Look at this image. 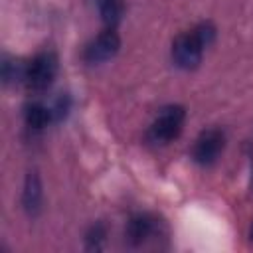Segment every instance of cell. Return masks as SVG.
Returning a JSON list of instances; mask_svg holds the SVG:
<instances>
[{"label": "cell", "mask_w": 253, "mask_h": 253, "mask_svg": "<svg viewBox=\"0 0 253 253\" xmlns=\"http://www.w3.org/2000/svg\"><path fill=\"white\" fill-rule=\"evenodd\" d=\"M213 26L210 22H202L192 32L180 34L172 43V59L180 69H194L202 61L204 47L213 40Z\"/></svg>", "instance_id": "cell-1"}, {"label": "cell", "mask_w": 253, "mask_h": 253, "mask_svg": "<svg viewBox=\"0 0 253 253\" xmlns=\"http://www.w3.org/2000/svg\"><path fill=\"white\" fill-rule=\"evenodd\" d=\"M184 119H186V111L180 105H170L164 107L156 121L150 125L148 128V140L154 144H168L170 140H174L184 126Z\"/></svg>", "instance_id": "cell-2"}, {"label": "cell", "mask_w": 253, "mask_h": 253, "mask_svg": "<svg viewBox=\"0 0 253 253\" xmlns=\"http://www.w3.org/2000/svg\"><path fill=\"white\" fill-rule=\"evenodd\" d=\"M57 73V57L51 51L38 53L28 65H26V85L30 91H45Z\"/></svg>", "instance_id": "cell-3"}, {"label": "cell", "mask_w": 253, "mask_h": 253, "mask_svg": "<svg viewBox=\"0 0 253 253\" xmlns=\"http://www.w3.org/2000/svg\"><path fill=\"white\" fill-rule=\"evenodd\" d=\"M223 146H225V134L219 128H208L196 138L192 148V158L202 166H210L219 158Z\"/></svg>", "instance_id": "cell-4"}, {"label": "cell", "mask_w": 253, "mask_h": 253, "mask_svg": "<svg viewBox=\"0 0 253 253\" xmlns=\"http://www.w3.org/2000/svg\"><path fill=\"white\" fill-rule=\"evenodd\" d=\"M121 47V38L113 28H107L105 32H101L83 51V57L87 63H103L111 57L117 55Z\"/></svg>", "instance_id": "cell-5"}, {"label": "cell", "mask_w": 253, "mask_h": 253, "mask_svg": "<svg viewBox=\"0 0 253 253\" xmlns=\"http://www.w3.org/2000/svg\"><path fill=\"white\" fill-rule=\"evenodd\" d=\"M22 206L28 215H38L42 208V182L36 170L26 174L24 190H22Z\"/></svg>", "instance_id": "cell-6"}, {"label": "cell", "mask_w": 253, "mask_h": 253, "mask_svg": "<svg viewBox=\"0 0 253 253\" xmlns=\"http://www.w3.org/2000/svg\"><path fill=\"white\" fill-rule=\"evenodd\" d=\"M154 231V219L146 213H138V215H132L126 223V241L128 245L136 247V245H142Z\"/></svg>", "instance_id": "cell-7"}, {"label": "cell", "mask_w": 253, "mask_h": 253, "mask_svg": "<svg viewBox=\"0 0 253 253\" xmlns=\"http://www.w3.org/2000/svg\"><path fill=\"white\" fill-rule=\"evenodd\" d=\"M24 119H26V125H28L30 128L42 130V128L53 119V115H51V109L43 107L42 103H32V105L26 107Z\"/></svg>", "instance_id": "cell-8"}, {"label": "cell", "mask_w": 253, "mask_h": 253, "mask_svg": "<svg viewBox=\"0 0 253 253\" xmlns=\"http://www.w3.org/2000/svg\"><path fill=\"white\" fill-rule=\"evenodd\" d=\"M97 8H99V14H101V20L109 28H113L121 20V12H123L121 0H97Z\"/></svg>", "instance_id": "cell-9"}, {"label": "cell", "mask_w": 253, "mask_h": 253, "mask_svg": "<svg viewBox=\"0 0 253 253\" xmlns=\"http://www.w3.org/2000/svg\"><path fill=\"white\" fill-rule=\"evenodd\" d=\"M2 79L6 85L18 83L20 79H26V65L20 59H4L2 63Z\"/></svg>", "instance_id": "cell-10"}, {"label": "cell", "mask_w": 253, "mask_h": 253, "mask_svg": "<svg viewBox=\"0 0 253 253\" xmlns=\"http://www.w3.org/2000/svg\"><path fill=\"white\" fill-rule=\"evenodd\" d=\"M105 237H107L105 225H103V223H95V225L87 231V235H85V247H87L89 251H99V249L103 247Z\"/></svg>", "instance_id": "cell-11"}, {"label": "cell", "mask_w": 253, "mask_h": 253, "mask_svg": "<svg viewBox=\"0 0 253 253\" xmlns=\"http://www.w3.org/2000/svg\"><path fill=\"white\" fill-rule=\"evenodd\" d=\"M67 111H69V97H67V95L57 97L55 105L51 107V115H53V119H55V121H61V119L67 115Z\"/></svg>", "instance_id": "cell-12"}, {"label": "cell", "mask_w": 253, "mask_h": 253, "mask_svg": "<svg viewBox=\"0 0 253 253\" xmlns=\"http://www.w3.org/2000/svg\"><path fill=\"white\" fill-rule=\"evenodd\" d=\"M249 241H253V223H251V227H249Z\"/></svg>", "instance_id": "cell-13"}]
</instances>
